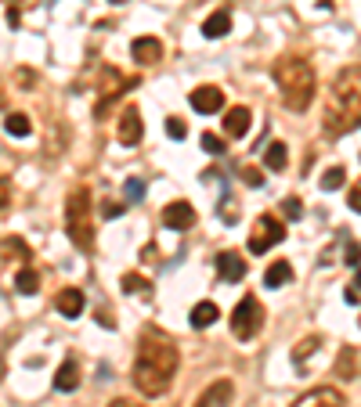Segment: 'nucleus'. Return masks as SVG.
Segmentation results:
<instances>
[{
	"label": "nucleus",
	"mask_w": 361,
	"mask_h": 407,
	"mask_svg": "<svg viewBox=\"0 0 361 407\" xmlns=\"http://www.w3.org/2000/svg\"><path fill=\"white\" fill-rule=\"evenodd\" d=\"M180 353L173 346V339L148 328L137 339V357H134V386L141 396H163L177 375Z\"/></svg>",
	"instance_id": "f257e3e1"
},
{
	"label": "nucleus",
	"mask_w": 361,
	"mask_h": 407,
	"mask_svg": "<svg viewBox=\"0 0 361 407\" xmlns=\"http://www.w3.org/2000/svg\"><path fill=\"white\" fill-rule=\"evenodd\" d=\"M357 127H361V65H347L329 90L322 130L329 137H343Z\"/></svg>",
	"instance_id": "f03ea898"
},
{
	"label": "nucleus",
	"mask_w": 361,
	"mask_h": 407,
	"mask_svg": "<svg viewBox=\"0 0 361 407\" xmlns=\"http://www.w3.org/2000/svg\"><path fill=\"white\" fill-rule=\"evenodd\" d=\"M271 80H275L279 98L289 112H307V105L314 101V90H318V76L307 58H300V54L279 58L275 69H271Z\"/></svg>",
	"instance_id": "7ed1b4c3"
},
{
	"label": "nucleus",
	"mask_w": 361,
	"mask_h": 407,
	"mask_svg": "<svg viewBox=\"0 0 361 407\" xmlns=\"http://www.w3.org/2000/svg\"><path fill=\"white\" fill-rule=\"evenodd\" d=\"M66 234L80 253H94V199L83 184L66 199Z\"/></svg>",
	"instance_id": "20e7f679"
},
{
	"label": "nucleus",
	"mask_w": 361,
	"mask_h": 407,
	"mask_svg": "<svg viewBox=\"0 0 361 407\" xmlns=\"http://www.w3.org/2000/svg\"><path fill=\"white\" fill-rule=\"evenodd\" d=\"M260 328H264V306H260V299L257 296H243V299L235 303V310H231V335L250 342V339L260 335Z\"/></svg>",
	"instance_id": "39448f33"
},
{
	"label": "nucleus",
	"mask_w": 361,
	"mask_h": 407,
	"mask_svg": "<svg viewBox=\"0 0 361 407\" xmlns=\"http://www.w3.org/2000/svg\"><path fill=\"white\" fill-rule=\"evenodd\" d=\"M130 87H137V80H127L119 69H112V65H102V80H98V105H94V115L98 119H105L109 115V108L123 98V94L130 90Z\"/></svg>",
	"instance_id": "423d86ee"
},
{
	"label": "nucleus",
	"mask_w": 361,
	"mask_h": 407,
	"mask_svg": "<svg viewBox=\"0 0 361 407\" xmlns=\"http://www.w3.org/2000/svg\"><path fill=\"white\" fill-rule=\"evenodd\" d=\"M279 242H286V220L275 213H260L253 220V231H250V253L264 256L267 249H275Z\"/></svg>",
	"instance_id": "0eeeda50"
},
{
	"label": "nucleus",
	"mask_w": 361,
	"mask_h": 407,
	"mask_svg": "<svg viewBox=\"0 0 361 407\" xmlns=\"http://www.w3.org/2000/svg\"><path fill=\"white\" fill-rule=\"evenodd\" d=\"M119 141H123L127 148H134V144H141V137H145V123H141V108L137 105H127L123 108V115H119Z\"/></svg>",
	"instance_id": "6e6552de"
},
{
	"label": "nucleus",
	"mask_w": 361,
	"mask_h": 407,
	"mask_svg": "<svg viewBox=\"0 0 361 407\" xmlns=\"http://www.w3.org/2000/svg\"><path fill=\"white\" fill-rule=\"evenodd\" d=\"M192 108H195L199 115H214V112H221V108H224V90L214 87V83L195 87V90H192Z\"/></svg>",
	"instance_id": "1a4fd4ad"
},
{
	"label": "nucleus",
	"mask_w": 361,
	"mask_h": 407,
	"mask_svg": "<svg viewBox=\"0 0 361 407\" xmlns=\"http://www.w3.org/2000/svg\"><path fill=\"white\" fill-rule=\"evenodd\" d=\"M293 407H347V396L340 389H333V386H314V389H307L304 396H300Z\"/></svg>",
	"instance_id": "9d476101"
},
{
	"label": "nucleus",
	"mask_w": 361,
	"mask_h": 407,
	"mask_svg": "<svg viewBox=\"0 0 361 407\" xmlns=\"http://www.w3.org/2000/svg\"><path fill=\"white\" fill-rule=\"evenodd\" d=\"M231 396H235L231 379H217V382H209V386L202 389V396L195 400V407H228Z\"/></svg>",
	"instance_id": "9b49d317"
},
{
	"label": "nucleus",
	"mask_w": 361,
	"mask_h": 407,
	"mask_svg": "<svg viewBox=\"0 0 361 407\" xmlns=\"http://www.w3.org/2000/svg\"><path fill=\"white\" fill-rule=\"evenodd\" d=\"M214 267H217V277L228 281V285H235V281H243V277H246V260L238 256V253H231V249L214 260Z\"/></svg>",
	"instance_id": "f8f14e48"
},
{
	"label": "nucleus",
	"mask_w": 361,
	"mask_h": 407,
	"mask_svg": "<svg viewBox=\"0 0 361 407\" xmlns=\"http://www.w3.org/2000/svg\"><path fill=\"white\" fill-rule=\"evenodd\" d=\"M195 224V209L188 206V202H170L166 209H163V227H170V231H188Z\"/></svg>",
	"instance_id": "ddd939ff"
},
{
	"label": "nucleus",
	"mask_w": 361,
	"mask_h": 407,
	"mask_svg": "<svg viewBox=\"0 0 361 407\" xmlns=\"http://www.w3.org/2000/svg\"><path fill=\"white\" fill-rule=\"evenodd\" d=\"M250 123H253L250 108L246 105H235V108L224 112V134L228 137H246L250 134Z\"/></svg>",
	"instance_id": "4468645a"
},
{
	"label": "nucleus",
	"mask_w": 361,
	"mask_h": 407,
	"mask_svg": "<svg viewBox=\"0 0 361 407\" xmlns=\"http://www.w3.org/2000/svg\"><path fill=\"white\" fill-rule=\"evenodd\" d=\"M76 386H80V361L66 357L62 364H58V371H54V389L58 393H73Z\"/></svg>",
	"instance_id": "2eb2a0df"
},
{
	"label": "nucleus",
	"mask_w": 361,
	"mask_h": 407,
	"mask_svg": "<svg viewBox=\"0 0 361 407\" xmlns=\"http://www.w3.org/2000/svg\"><path fill=\"white\" fill-rule=\"evenodd\" d=\"M130 54H134V61H141V65H156V61L163 58V44L156 37H137L130 44Z\"/></svg>",
	"instance_id": "dca6fc26"
},
{
	"label": "nucleus",
	"mask_w": 361,
	"mask_h": 407,
	"mask_svg": "<svg viewBox=\"0 0 361 407\" xmlns=\"http://www.w3.org/2000/svg\"><path fill=\"white\" fill-rule=\"evenodd\" d=\"M54 306H58V314H66V318H80L83 306H87V296L80 289H62L58 299H54Z\"/></svg>",
	"instance_id": "f3484780"
},
{
	"label": "nucleus",
	"mask_w": 361,
	"mask_h": 407,
	"mask_svg": "<svg viewBox=\"0 0 361 407\" xmlns=\"http://www.w3.org/2000/svg\"><path fill=\"white\" fill-rule=\"evenodd\" d=\"M231 33V11H214L206 22H202V37L206 40H221V37H228Z\"/></svg>",
	"instance_id": "a211bd4d"
},
{
	"label": "nucleus",
	"mask_w": 361,
	"mask_h": 407,
	"mask_svg": "<svg viewBox=\"0 0 361 407\" xmlns=\"http://www.w3.org/2000/svg\"><path fill=\"white\" fill-rule=\"evenodd\" d=\"M214 321H221V306L217 303H209V299H202V303H195L192 306V328H209Z\"/></svg>",
	"instance_id": "6ab92c4d"
},
{
	"label": "nucleus",
	"mask_w": 361,
	"mask_h": 407,
	"mask_svg": "<svg viewBox=\"0 0 361 407\" xmlns=\"http://www.w3.org/2000/svg\"><path fill=\"white\" fill-rule=\"evenodd\" d=\"M15 292H22V296H37L40 292V274H37V267H18V274H15Z\"/></svg>",
	"instance_id": "aec40b11"
},
{
	"label": "nucleus",
	"mask_w": 361,
	"mask_h": 407,
	"mask_svg": "<svg viewBox=\"0 0 361 407\" xmlns=\"http://www.w3.org/2000/svg\"><path fill=\"white\" fill-rule=\"evenodd\" d=\"M293 281V267H289V260H275L267 267V274H264V285L267 289H282V285H289Z\"/></svg>",
	"instance_id": "412c9836"
},
{
	"label": "nucleus",
	"mask_w": 361,
	"mask_h": 407,
	"mask_svg": "<svg viewBox=\"0 0 361 407\" xmlns=\"http://www.w3.org/2000/svg\"><path fill=\"white\" fill-rule=\"evenodd\" d=\"M123 292L127 296H141V299H152V281L141 277L137 270H127L123 274Z\"/></svg>",
	"instance_id": "4be33fe9"
},
{
	"label": "nucleus",
	"mask_w": 361,
	"mask_h": 407,
	"mask_svg": "<svg viewBox=\"0 0 361 407\" xmlns=\"http://www.w3.org/2000/svg\"><path fill=\"white\" fill-rule=\"evenodd\" d=\"M357 371H361L357 350H354V346H343V350H340V361H336V379H357Z\"/></svg>",
	"instance_id": "5701e85b"
},
{
	"label": "nucleus",
	"mask_w": 361,
	"mask_h": 407,
	"mask_svg": "<svg viewBox=\"0 0 361 407\" xmlns=\"http://www.w3.org/2000/svg\"><path fill=\"white\" fill-rule=\"evenodd\" d=\"M286 163H289V151H286V144L282 141H271L267 148H264V166L267 170H286Z\"/></svg>",
	"instance_id": "b1692460"
},
{
	"label": "nucleus",
	"mask_w": 361,
	"mask_h": 407,
	"mask_svg": "<svg viewBox=\"0 0 361 407\" xmlns=\"http://www.w3.org/2000/svg\"><path fill=\"white\" fill-rule=\"evenodd\" d=\"M4 130L11 137H29V134H33V123H29V115H22V112H11L4 119Z\"/></svg>",
	"instance_id": "393cba45"
},
{
	"label": "nucleus",
	"mask_w": 361,
	"mask_h": 407,
	"mask_svg": "<svg viewBox=\"0 0 361 407\" xmlns=\"http://www.w3.org/2000/svg\"><path fill=\"white\" fill-rule=\"evenodd\" d=\"M318 346H322V335H307V339H300L296 346H293V364L300 368V364H304V361H307Z\"/></svg>",
	"instance_id": "a878e982"
},
{
	"label": "nucleus",
	"mask_w": 361,
	"mask_h": 407,
	"mask_svg": "<svg viewBox=\"0 0 361 407\" xmlns=\"http://www.w3.org/2000/svg\"><path fill=\"white\" fill-rule=\"evenodd\" d=\"M343 177H347L343 166H329V170L322 173V180H318L322 192H336V187H343Z\"/></svg>",
	"instance_id": "bb28decb"
},
{
	"label": "nucleus",
	"mask_w": 361,
	"mask_h": 407,
	"mask_svg": "<svg viewBox=\"0 0 361 407\" xmlns=\"http://www.w3.org/2000/svg\"><path fill=\"white\" fill-rule=\"evenodd\" d=\"M123 195H127V202H141V199H145V180H141V177H130V180L123 184Z\"/></svg>",
	"instance_id": "cd10ccee"
},
{
	"label": "nucleus",
	"mask_w": 361,
	"mask_h": 407,
	"mask_svg": "<svg viewBox=\"0 0 361 407\" xmlns=\"http://www.w3.org/2000/svg\"><path fill=\"white\" fill-rule=\"evenodd\" d=\"M300 216H304V202L289 195V199L282 202V220H300Z\"/></svg>",
	"instance_id": "c85d7f7f"
},
{
	"label": "nucleus",
	"mask_w": 361,
	"mask_h": 407,
	"mask_svg": "<svg viewBox=\"0 0 361 407\" xmlns=\"http://www.w3.org/2000/svg\"><path fill=\"white\" fill-rule=\"evenodd\" d=\"M202 151H206V155H221V151H224V141H221L217 134H202Z\"/></svg>",
	"instance_id": "c756f323"
},
{
	"label": "nucleus",
	"mask_w": 361,
	"mask_h": 407,
	"mask_svg": "<svg viewBox=\"0 0 361 407\" xmlns=\"http://www.w3.org/2000/svg\"><path fill=\"white\" fill-rule=\"evenodd\" d=\"M166 134H170L173 141H180V137L188 134V127H185V119H177V115H170V119H166Z\"/></svg>",
	"instance_id": "7c9ffc66"
},
{
	"label": "nucleus",
	"mask_w": 361,
	"mask_h": 407,
	"mask_svg": "<svg viewBox=\"0 0 361 407\" xmlns=\"http://www.w3.org/2000/svg\"><path fill=\"white\" fill-rule=\"evenodd\" d=\"M347 267H361V245L357 242H347Z\"/></svg>",
	"instance_id": "2f4dec72"
},
{
	"label": "nucleus",
	"mask_w": 361,
	"mask_h": 407,
	"mask_svg": "<svg viewBox=\"0 0 361 407\" xmlns=\"http://www.w3.org/2000/svg\"><path fill=\"white\" fill-rule=\"evenodd\" d=\"M127 206H119V202H102V216L105 220H116V216H123Z\"/></svg>",
	"instance_id": "473e14b6"
},
{
	"label": "nucleus",
	"mask_w": 361,
	"mask_h": 407,
	"mask_svg": "<svg viewBox=\"0 0 361 407\" xmlns=\"http://www.w3.org/2000/svg\"><path fill=\"white\" fill-rule=\"evenodd\" d=\"M243 180H246V187H260V184H264V173H260L257 166H250V170H243Z\"/></svg>",
	"instance_id": "72a5a7b5"
},
{
	"label": "nucleus",
	"mask_w": 361,
	"mask_h": 407,
	"mask_svg": "<svg viewBox=\"0 0 361 407\" xmlns=\"http://www.w3.org/2000/svg\"><path fill=\"white\" fill-rule=\"evenodd\" d=\"M347 206L354 209V213H361V180L350 187V192H347Z\"/></svg>",
	"instance_id": "f704fd0d"
},
{
	"label": "nucleus",
	"mask_w": 361,
	"mask_h": 407,
	"mask_svg": "<svg viewBox=\"0 0 361 407\" xmlns=\"http://www.w3.org/2000/svg\"><path fill=\"white\" fill-rule=\"evenodd\" d=\"M8 202H11V184L8 177H0V209H8Z\"/></svg>",
	"instance_id": "c9c22d12"
},
{
	"label": "nucleus",
	"mask_w": 361,
	"mask_h": 407,
	"mask_svg": "<svg viewBox=\"0 0 361 407\" xmlns=\"http://www.w3.org/2000/svg\"><path fill=\"white\" fill-rule=\"evenodd\" d=\"M18 83H22L25 90H33V83H37V76H33V73H29V69H22V73H18Z\"/></svg>",
	"instance_id": "e433bc0d"
},
{
	"label": "nucleus",
	"mask_w": 361,
	"mask_h": 407,
	"mask_svg": "<svg viewBox=\"0 0 361 407\" xmlns=\"http://www.w3.org/2000/svg\"><path fill=\"white\" fill-rule=\"evenodd\" d=\"M18 22H22V15H18V8H11V11H8V25L18 29Z\"/></svg>",
	"instance_id": "4c0bfd02"
},
{
	"label": "nucleus",
	"mask_w": 361,
	"mask_h": 407,
	"mask_svg": "<svg viewBox=\"0 0 361 407\" xmlns=\"http://www.w3.org/2000/svg\"><path fill=\"white\" fill-rule=\"evenodd\" d=\"M109 407H137V403H134V400H127V396H116Z\"/></svg>",
	"instance_id": "58836bf2"
},
{
	"label": "nucleus",
	"mask_w": 361,
	"mask_h": 407,
	"mask_svg": "<svg viewBox=\"0 0 361 407\" xmlns=\"http://www.w3.org/2000/svg\"><path fill=\"white\" fill-rule=\"evenodd\" d=\"M350 289H357V292H361V267L354 270V285H350Z\"/></svg>",
	"instance_id": "ea45409f"
},
{
	"label": "nucleus",
	"mask_w": 361,
	"mask_h": 407,
	"mask_svg": "<svg viewBox=\"0 0 361 407\" xmlns=\"http://www.w3.org/2000/svg\"><path fill=\"white\" fill-rule=\"evenodd\" d=\"M109 4H127V0H109Z\"/></svg>",
	"instance_id": "a19ab883"
},
{
	"label": "nucleus",
	"mask_w": 361,
	"mask_h": 407,
	"mask_svg": "<svg viewBox=\"0 0 361 407\" xmlns=\"http://www.w3.org/2000/svg\"><path fill=\"white\" fill-rule=\"evenodd\" d=\"M357 325H361V321H357Z\"/></svg>",
	"instance_id": "79ce46f5"
}]
</instances>
